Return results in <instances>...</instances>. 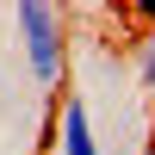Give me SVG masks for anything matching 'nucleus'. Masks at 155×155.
<instances>
[{
  "label": "nucleus",
  "mask_w": 155,
  "mask_h": 155,
  "mask_svg": "<svg viewBox=\"0 0 155 155\" xmlns=\"http://www.w3.org/2000/svg\"><path fill=\"white\" fill-rule=\"evenodd\" d=\"M12 31H19V50H25L31 81L56 93L62 74H68V19H62V6L25 0V6H12Z\"/></svg>",
  "instance_id": "1"
},
{
  "label": "nucleus",
  "mask_w": 155,
  "mask_h": 155,
  "mask_svg": "<svg viewBox=\"0 0 155 155\" xmlns=\"http://www.w3.org/2000/svg\"><path fill=\"white\" fill-rule=\"evenodd\" d=\"M50 149L56 155H99V137H93V112H87L81 93H68L50 118Z\"/></svg>",
  "instance_id": "2"
},
{
  "label": "nucleus",
  "mask_w": 155,
  "mask_h": 155,
  "mask_svg": "<svg viewBox=\"0 0 155 155\" xmlns=\"http://www.w3.org/2000/svg\"><path fill=\"white\" fill-rule=\"evenodd\" d=\"M137 87H143V93H155V31L137 37Z\"/></svg>",
  "instance_id": "3"
}]
</instances>
